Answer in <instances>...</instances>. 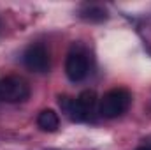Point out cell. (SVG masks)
Masks as SVG:
<instances>
[{
  "instance_id": "5",
  "label": "cell",
  "mask_w": 151,
  "mask_h": 150,
  "mask_svg": "<svg viewBox=\"0 0 151 150\" xmlns=\"http://www.w3.org/2000/svg\"><path fill=\"white\" fill-rule=\"evenodd\" d=\"M88 57L81 50H72L65 60V74L70 81H83L88 76Z\"/></svg>"
},
{
  "instance_id": "4",
  "label": "cell",
  "mask_w": 151,
  "mask_h": 150,
  "mask_svg": "<svg viewBox=\"0 0 151 150\" xmlns=\"http://www.w3.org/2000/svg\"><path fill=\"white\" fill-rule=\"evenodd\" d=\"M95 108H97V94L93 90H84L74 101V110L69 118L72 122H86L93 117Z\"/></svg>"
},
{
  "instance_id": "1",
  "label": "cell",
  "mask_w": 151,
  "mask_h": 150,
  "mask_svg": "<svg viewBox=\"0 0 151 150\" xmlns=\"http://www.w3.org/2000/svg\"><path fill=\"white\" fill-rule=\"evenodd\" d=\"M130 103H132V95L127 88H113L100 99L99 113L104 118H116L128 110Z\"/></svg>"
},
{
  "instance_id": "6",
  "label": "cell",
  "mask_w": 151,
  "mask_h": 150,
  "mask_svg": "<svg viewBox=\"0 0 151 150\" xmlns=\"http://www.w3.org/2000/svg\"><path fill=\"white\" fill-rule=\"evenodd\" d=\"M37 125L44 133H55L60 127V117L53 110H42L37 117Z\"/></svg>"
},
{
  "instance_id": "8",
  "label": "cell",
  "mask_w": 151,
  "mask_h": 150,
  "mask_svg": "<svg viewBox=\"0 0 151 150\" xmlns=\"http://www.w3.org/2000/svg\"><path fill=\"white\" fill-rule=\"evenodd\" d=\"M135 150H151V143H150V145H142V147H137Z\"/></svg>"
},
{
  "instance_id": "2",
  "label": "cell",
  "mask_w": 151,
  "mask_h": 150,
  "mask_svg": "<svg viewBox=\"0 0 151 150\" xmlns=\"http://www.w3.org/2000/svg\"><path fill=\"white\" fill-rule=\"evenodd\" d=\"M30 97L28 83L19 76H7L0 79V101L2 103H25Z\"/></svg>"
},
{
  "instance_id": "3",
  "label": "cell",
  "mask_w": 151,
  "mask_h": 150,
  "mask_svg": "<svg viewBox=\"0 0 151 150\" xmlns=\"http://www.w3.org/2000/svg\"><path fill=\"white\" fill-rule=\"evenodd\" d=\"M23 64L27 66V69H30L32 73H47L51 67V60H49V51L46 50V46L42 44H32L25 50L23 53Z\"/></svg>"
},
{
  "instance_id": "7",
  "label": "cell",
  "mask_w": 151,
  "mask_h": 150,
  "mask_svg": "<svg viewBox=\"0 0 151 150\" xmlns=\"http://www.w3.org/2000/svg\"><path fill=\"white\" fill-rule=\"evenodd\" d=\"M79 16L86 21H93V23H99V21H104L107 20V11L100 5H84L81 11H79Z\"/></svg>"
}]
</instances>
